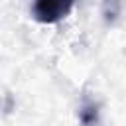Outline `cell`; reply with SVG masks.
I'll list each match as a JSON object with an SVG mask.
<instances>
[{"label": "cell", "instance_id": "obj_1", "mask_svg": "<svg viewBox=\"0 0 126 126\" xmlns=\"http://www.w3.org/2000/svg\"><path fill=\"white\" fill-rule=\"evenodd\" d=\"M73 4L75 0H33L32 14L39 24H57L71 12Z\"/></svg>", "mask_w": 126, "mask_h": 126}, {"label": "cell", "instance_id": "obj_2", "mask_svg": "<svg viewBox=\"0 0 126 126\" xmlns=\"http://www.w3.org/2000/svg\"><path fill=\"white\" fill-rule=\"evenodd\" d=\"M79 118L85 126H93L96 124V118H98V110H96V104L93 102H85L79 110Z\"/></svg>", "mask_w": 126, "mask_h": 126}]
</instances>
